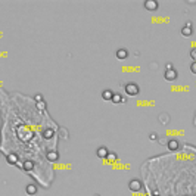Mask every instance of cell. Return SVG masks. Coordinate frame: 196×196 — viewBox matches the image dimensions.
Returning a JSON list of instances; mask_svg holds the SVG:
<instances>
[{"label": "cell", "mask_w": 196, "mask_h": 196, "mask_svg": "<svg viewBox=\"0 0 196 196\" xmlns=\"http://www.w3.org/2000/svg\"><path fill=\"white\" fill-rule=\"evenodd\" d=\"M149 139H151V140H156L158 134H156V133H151V134H149Z\"/></svg>", "instance_id": "20"}, {"label": "cell", "mask_w": 196, "mask_h": 196, "mask_svg": "<svg viewBox=\"0 0 196 196\" xmlns=\"http://www.w3.org/2000/svg\"><path fill=\"white\" fill-rule=\"evenodd\" d=\"M195 114H196V112H195Z\"/></svg>", "instance_id": "24"}, {"label": "cell", "mask_w": 196, "mask_h": 196, "mask_svg": "<svg viewBox=\"0 0 196 196\" xmlns=\"http://www.w3.org/2000/svg\"><path fill=\"white\" fill-rule=\"evenodd\" d=\"M159 123L161 124H168L170 123V115L168 114H159Z\"/></svg>", "instance_id": "14"}, {"label": "cell", "mask_w": 196, "mask_h": 196, "mask_svg": "<svg viewBox=\"0 0 196 196\" xmlns=\"http://www.w3.org/2000/svg\"><path fill=\"white\" fill-rule=\"evenodd\" d=\"M179 147H180V143L177 142V140H174V139H173V140H170V142H168V149H170L171 152L177 151Z\"/></svg>", "instance_id": "11"}, {"label": "cell", "mask_w": 196, "mask_h": 196, "mask_svg": "<svg viewBox=\"0 0 196 196\" xmlns=\"http://www.w3.org/2000/svg\"><path fill=\"white\" fill-rule=\"evenodd\" d=\"M43 136H44V139H52V137L55 136V131H53V130H50V128H47V130H44V131H43Z\"/></svg>", "instance_id": "16"}, {"label": "cell", "mask_w": 196, "mask_h": 196, "mask_svg": "<svg viewBox=\"0 0 196 196\" xmlns=\"http://www.w3.org/2000/svg\"><path fill=\"white\" fill-rule=\"evenodd\" d=\"M37 106H39V109H44L46 103H44V102H39V103H37Z\"/></svg>", "instance_id": "22"}, {"label": "cell", "mask_w": 196, "mask_h": 196, "mask_svg": "<svg viewBox=\"0 0 196 196\" xmlns=\"http://www.w3.org/2000/svg\"><path fill=\"white\" fill-rule=\"evenodd\" d=\"M124 89H125V93L130 96H136V95H139V91H140V87L137 86L136 83H127L125 86H124Z\"/></svg>", "instance_id": "1"}, {"label": "cell", "mask_w": 196, "mask_h": 196, "mask_svg": "<svg viewBox=\"0 0 196 196\" xmlns=\"http://www.w3.org/2000/svg\"><path fill=\"white\" fill-rule=\"evenodd\" d=\"M96 155L99 158H102V159H105V158H108V155H109V151H108L106 146H100V147H97Z\"/></svg>", "instance_id": "6"}, {"label": "cell", "mask_w": 196, "mask_h": 196, "mask_svg": "<svg viewBox=\"0 0 196 196\" xmlns=\"http://www.w3.org/2000/svg\"><path fill=\"white\" fill-rule=\"evenodd\" d=\"M46 158H47V161H50V162H56L58 159H59V153L56 151H50L46 153Z\"/></svg>", "instance_id": "7"}, {"label": "cell", "mask_w": 196, "mask_h": 196, "mask_svg": "<svg viewBox=\"0 0 196 196\" xmlns=\"http://www.w3.org/2000/svg\"><path fill=\"white\" fill-rule=\"evenodd\" d=\"M128 189L130 190H133V192H137L142 189V181L137 179H133V180H130L128 181Z\"/></svg>", "instance_id": "2"}, {"label": "cell", "mask_w": 196, "mask_h": 196, "mask_svg": "<svg viewBox=\"0 0 196 196\" xmlns=\"http://www.w3.org/2000/svg\"><path fill=\"white\" fill-rule=\"evenodd\" d=\"M35 100H37V102H43V96L40 95V93H37V95H35Z\"/></svg>", "instance_id": "21"}, {"label": "cell", "mask_w": 196, "mask_h": 196, "mask_svg": "<svg viewBox=\"0 0 196 196\" xmlns=\"http://www.w3.org/2000/svg\"><path fill=\"white\" fill-rule=\"evenodd\" d=\"M192 34H193V28H192V27H187V25H184V27L181 28V35L189 37V35H192Z\"/></svg>", "instance_id": "12"}, {"label": "cell", "mask_w": 196, "mask_h": 196, "mask_svg": "<svg viewBox=\"0 0 196 196\" xmlns=\"http://www.w3.org/2000/svg\"><path fill=\"white\" fill-rule=\"evenodd\" d=\"M158 2L156 0H146L145 2V9L149 12H155L158 9Z\"/></svg>", "instance_id": "3"}, {"label": "cell", "mask_w": 196, "mask_h": 196, "mask_svg": "<svg viewBox=\"0 0 196 196\" xmlns=\"http://www.w3.org/2000/svg\"><path fill=\"white\" fill-rule=\"evenodd\" d=\"M164 77H165V80H168V81H174V80H177L179 74H177V71L173 68V69H167V71L164 72Z\"/></svg>", "instance_id": "4"}, {"label": "cell", "mask_w": 196, "mask_h": 196, "mask_svg": "<svg viewBox=\"0 0 196 196\" xmlns=\"http://www.w3.org/2000/svg\"><path fill=\"white\" fill-rule=\"evenodd\" d=\"M37 186L35 184H33V183H30V184H27V187H25V192H27V195H30V196H34L35 193H37Z\"/></svg>", "instance_id": "8"}, {"label": "cell", "mask_w": 196, "mask_h": 196, "mask_svg": "<svg viewBox=\"0 0 196 196\" xmlns=\"http://www.w3.org/2000/svg\"><path fill=\"white\" fill-rule=\"evenodd\" d=\"M190 71L193 74H196V62H192V65H190Z\"/></svg>", "instance_id": "19"}, {"label": "cell", "mask_w": 196, "mask_h": 196, "mask_svg": "<svg viewBox=\"0 0 196 196\" xmlns=\"http://www.w3.org/2000/svg\"><path fill=\"white\" fill-rule=\"evenodd\" d=\"M6 161L9 164H12V165L13 164H18V155L16 153H7L6 155Z\"/></svg>", "instance_id": "10"}, {"label": "cell", "mask_w": 196, "mask_h": 196, "mask_svg": "<svg viewBox=\"0 0 196 196\" xmlns=\"http://www.w3.org/2000/svg\"><path fill=\"white\" fill-rule=\"evenodd\" d=\"M108 159H109V161H115V159H117V155H115L114 152H109V155H108Z\"/></svg>", "instance_id": "18"}, {"label": "cell", "mask_w": 196, "mask_h": 196, "mask_svg": "<svg viewBox=\"0 0 196 196\" xmlns=\"http://www.w3.org/2000/svg\"><path fill=\"white\" fill-rule=\"evenodd\" d=\"M193 124H195V125H196V118H195V121H193Z\"/></svg>", "instance_id": "23"}, {"label": "cell", "mask_w": 196, "mask_h": 196, "mask_svg": "<svg viewBox=\"0 0 196 196\" xmlns=\"http://www.w3.org/2000/svg\"><path fill=\"white\" fill-rule=\"evenodd\" d=\"M112 97H114V91H112V90L106 89V90L102 91V99H103V100H112Z\"/></svg>", "instance_id": "9"}, {"label": "cell", "mask_w": 196, "mask_h": 196, "mask_svg": "<svg viewBox=\"0 0 196 196\" xmlns=\"http://www.w3.org/2000/svg\"><path fill=\"white\" fill-rule=\"evenodd\" d=\"M115 56H117V59H119V61H124V59L128 58V50H127L125 47H119V49L115 52Z\"/></svg>", "instance_id": "5"}, {"label": "cell", "mask_w": 196, "mask_h": 196, "mask_svg": "<svg viewBox=\"0 0 196 196\" xmlns=\"http://www.w3.org/2000/svg\"><path fill=\"white\" fill-rule=\"evenodd\" d=\"M190 58L193 59V62H196V47H193L190 50Z\"/></svg>", "instance_id": "17"}, {"label": "cell", "mask_w": 196, "mask_h": 196, "mask_svg": "<svg viewBox=\"0 0 196 196\" xmlns=\"http://www.w3.org/2000/svg\"><path fill=\"white\" fill-rule=\"evenodd\" d=\"M22 168L25 170V171H31V170L34 168V162L31 161V159H27V161H24Z\"/></svg>", "instance_id": "13"}, {"label": "cell", "mask_w": 196, "mask_h": 196, "mask_svg": "<svg viewBox=\"0 0 196 196\" xmlns=\"http://www.w3.org/2000/svg\"><path fill=\"white\" fill-rule=\"evenodd\" d=\"M112 102L114 103H121V102H124V97L119 93H114V97H112Z\"/></svg>", "instance_id": "15"}]
</instances>
